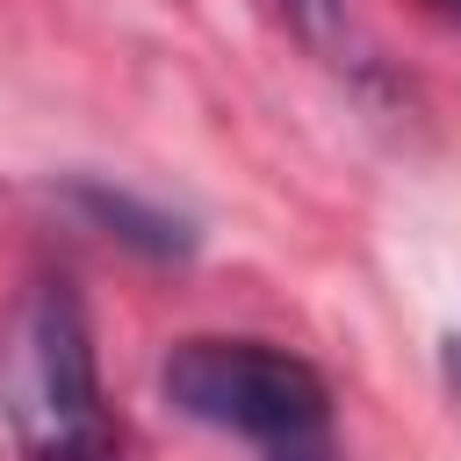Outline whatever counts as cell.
I'll list each match as a JSON object with an SVG mask.
<instances>
[{"instance_id":"cell-5","label":"cell","mask_w":461,"mask_h":461,"mask_svg":"<svg viewBox=\"0 0 461 461\" xmlns=\"http://www.w3.org/2000/svg\"><path fill=\"white\" fill-rule=\"evenodd\" d=\"M432 7H439V14H447V22H461V0H432Z\"/></svg>"},{"instance_id":"cell-3","label":"cell","mask_w":461,"mask_h":461,"mask_svg":"<svg viewBox=\"0 0 461 461\" xmlns=\"http://www.w3.org/2000/svg\"><path fill=\"white\" fill-rule=\"evenodd\" d=\"M86 202H94L108 223H122V238H137V245H151V252H173V245H180V223H173V216H158V209H137L130 194L86 187Z\"/></svg>"},{"instance_id":"cell-4","label":"cell","mask_w":461,"mask_h":461,"mask_svg":"<svg viewBox=\"0 0 461 461\" xmlns=\"http://www.w3.org/2000/svg\"><path fill=\"white\" fill-rule=\"evenodd\" d=\"M288 14H295L310 36H331V22H339V0H288Z\"/></svg>"},{"instance_id":"cell-1","label":"cell","mask_w":461,"mask_h":461,"mask_svg":"<svg viewBox=\"0 0 461 461\" xmlns=\"http://www.w3.org/2000/svg\"><path fill=\"white\" fill-rule=\"evenodd\" d=\"M158 396L259 447V461H331V389L274 339H180L158 360Z\"/></svg>"},{"instance_id":"cell-2","label":"cell","mask_w":461,"mask_h":461,"mask_svg":"<svg viewBox=\"0 0 461 461\" xmlns=\"http://www.w3.org/2000/svg\"><path fill=\"white\" fill-rule=\"evenodd\" d=\"M0 411L22 461H115V425L72 281H36L22 295L0 353Z\"/></svg>"}]
</instances>
